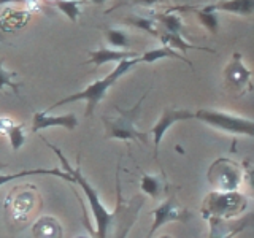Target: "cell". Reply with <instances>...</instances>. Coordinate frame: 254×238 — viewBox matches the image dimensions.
I'll list each match as a JSON object with an SVG mask.
<instances>
[{"mask_svg": "<svg viewBox=\"0 0 254 238\" xmlns=\"http://www.w3.org/2000/svg\"><path fill=\"white\" fill-rule=\"evenodd\" d=\"M45 143L54 151L56 156L59 157V161H61V164L64 165V169H65V172L70 175L71 178H73V182H76V184L84 190L86 198H87V202H89V205H91V210H92L94 219H95V229H92L89 224H86V229L92 234V238H107L110 222H111V221H115V213L108 211V210L105 208V206H103V203H102V200H100V197H99V194H97V190H95V189L89 184V181H87V179L83 177V173H81V170H79V167L73 169V167L70 165V162L67 161V157L62 154V151H61L58 146L51 145V143H48L46 140H45Z\"/></svg>", "mask_w": 254, "mask_h": 238, "instance_id": "1", "label": "cell"}, {"mask_svg": "<svg viewBox=\"0 0 254 238\" xmlns=\"http://www.w3.org/2000/svg\"><path fill=\"white\" fill-rule=\"evenodd\" d=\"M137 63H140V56H138V58H133V59H126V60L118 62L116 68L111 71V73H108L105 78L94 81L92 84L84 87L83 91L71 94V95H68V97H65V99H61L59 102H56L48 111H51V110L58 108V107H62V105H67V103H71V102L84 100L86 102V113H84V116L86 118H92L95 107H97L99 103L103 99H105V95H107L110 87L113 86L119 78L124 76L133 65H137Z\"/></svg>", "mask_w": 254, "mask_h": 238, "instance_id": "2", "label": "cell"}, {"mask_svg": "<svg viewBox=\"0 0 254 238\" xmlns=\"http://www.w3.org/2000/svg\"><path fill=\"white\" fill-rule=\"evenodd\" d=\"M42 206V197L34 184L14 186L5 200V218L13 232H18Z\"/></svg>", "mask_w": 254, "mask_h": 238, "instance_id": "3", "label": "cell"}, {"mask_svg": "<svg viewBox=\"0 0 254 238\" xmlns=\"http://www.w3.org/2000/svg\"><path fill=\"white\" fill-rule=\"evenodd\" d=\"M148 92L135 103V105L129 110H123L116 107L118 110V116L103 118V124H105V138L107 140H123V141H138L146 145L148 143V133L146 132H140L137 127H135V121L140 116L141 111V103L146 99Z\"/></svg>", "mask_w": 254, "mask_h": 238, "instance_id": "4", "label": "cell"}, {"mask_svg": "<svg viewBox=\"0 0 254 238\" xmlns=\"http://www.w3.org/2000/svg\"><path fill=\"white\" fill-rule=\"evenodd\" d=\"M248 206V197L242 192H219L214 190L205 197L202 205V213L205 219L218 218V219H230L240 214Z\"/></svg>", "mask_w": 254, "mask_h": 238, "instance_id": "5", "label": "cell"}, {"mask_svg": "<svg viewBox=\"0 0 254 238\" xmlns=\"http://www.w3.org/2000/svg\"><path fill=\"white\" fill-rule=\"evenodd\" d=\"M194 118L198 121L205 122L206 125L219 129L222 132L234 133V135H246V137H253L254 135V121L248 118L229 115L219 110H208L200 108L194 113Z\"/></svg>", "mask_w": 254, "mask_h": 238, "instance_id": "6", "label": "cell"}, {"mask_svg": "<svg viewBox=\"0 0 254 238\" xmlns=\"http://www.w3.org/2000/svg\"><path fill=\"white\" fill-rule=\"evenodd\" d=\"M208 179L219 192H232L240 187L243 181L242 167L230 159H216L208 170Z\"/></svg>", "mask_w": 254, "mask_h": 238, "instance_id": "7", "label": "cell"}, {"mask_svg": "<svg viewBox=\"0 0 254 238\" xmlns=\"http://www.w3.org/2000/svg\"><path fill=\"white\" fill-rule=\"evenodd\" d=\"M192 218H194L192 211H189L186 206H183L175 195H170L154 210V222L148 232V238H153V235L162 226H165L167 222L178 221V222H183V224H186V222Z\"/></svg>", "mask_w": 254, "mask_h": 238, "instance_id": "8", "label": "cell"}, {"mask_svg": "<svg viewBox=\"0 0 254 238\" xmlns=\"http://www.w3.org/2000/svg\"><path fill=\"white\" fill-rule=\"evenodd\" d=\"M116 187H118V205L115 211V221H118L116 238H124L130 230L132 224L137 219L140 208L145 205V197L135 195L129 203H124L121 195V186H119V177H116Z\"/></svg>", "mask_w": 254, "mask_h": 238, "instance_id": "9", "label": "cell"}, {"mask_svg": "<svg viewBox=\"0 0 254 238\" xmlns=\"http://www.w3.org/2000/svg\"><path fill=\"white\" fill-rule=\"evenodd\" d=\"M192 118H194V113H190L189 110H185V108H165L162 111L159 121L151 127V130H149V133L153 135V138H154V161L156 162L159 161V146H161V141L164 138V135L167 133V130H169L175 122L186 121V119H192Z\"/></svg>", "mask_w": 254, "mask_h": 238, "instance_id": "10", "label": "cell"}, {"mask_svg": "<svg viewBox=\"0 0 254 238\" xmlns=\"http://www.w3.org/2000/svg\"><path fill=\"white\" fill-rule=\"evenodd\" d=\"M50 127H64L67 130H75L78 127V118L73 113L64 116H53L46 111H35L34 121H32V132L37 133L38 130L50 129Z\"/></svg>", "mask_w": 254, "mask_h": 238, "instance_id": "11", "label": "cell"}, {"mask_svg": "<svg viewBox=\"0 0 254 238\" xmlns=\"http://www.w3.org/2000/svg\"><path fill=\"white\" fill-rule=\"evenodd\" d=\"M210 222V234L208 238H234L240 232L250 226L251 214H246L243 219L238 221H229V219H218L210 218L206 219Z\"/></svg>", "mask_w": 254, "mask_h": 238, "instance_id": "12", "label": "cell"}, {"mask_svg": "<svg viewBox=\"0 0 254 238\" xmlns=\"http://www.w3.org/2000/svg\"><path fill=\"white\" fill-rule=\"evenodd\" d=\"M224 78L227 86H230L232 89H238L243 91L245 86H250L251 83V70L246 68V65L243 63L242 56L235 53L232 60L229 62V65L224 70Z\"/></svg>", "mask_w": 254, "mask_h": 238, "instance_id": "13", "label": "cell"}, {"mask_svg": "<svg viewBox=\"0 0 254 238\" xmlns=\"http://www.w3.org/2000/svg\"><path fill=\"white\" fill-rule=\"evenodd\" d=\"M89 60L87 63H94L95 67H102L108 62H121L126 59L138 58L140 54L129 51V50H110V48H99V50L89 51Z\"/></svg>", "mask_w": 254, "mask_h": 238, "instance_id": "14", "label": "cell"}, {"mask_svg": "<svg viewBox=\"0 0 254 238\" xmlns=\"http://www.w3.org/2000/svg\"><path fill=\"white\" fill-rule=\"evenodd\" d=\"M32 234L35 238H62V226L53 216L38 218L32 226Z\"/></svg>", "mask_w": 254, "mask_h": 238, "instance_id": "15", "label": "cell"}, {"mask_svg": "<svg viewBox=\"0 0 254 238\" xmlns=\"http://www.w3.org/2000/svg\"><path fill=\"white\" fill-rule=\"evenodd\" d=\"M214 11H226L238 16H250L254 11V0H222L211 5Z\"/></svg>", "mask_w": 254, "mask_h": 238, "instance_id": "16", "label": "cell"}, {"mask_svg": "<svg viewBox=\"0 0 254 238\" xmlns=\"http://www.w3.org/2000/svg\"><path fill=\"white\" fill-rule=\"evenodd\" d=\"M164 58H170V59H177V60H181L185 62L186 65H189L192 68V63L190 60H188V58H185L183 54H180L178 51L172 50L170 46H161V48H154V50H149L146 51L143 56H140V62H145V63H153L159 59H164Z\"/></svg>", "mask_w": 254, "mask_h": 238, "instance_id": "17", "label": "cell"}, {"mask_svg": "<svg viewBox=\"0 0 254 238\" xmlns=\"http://www.w3.org/2000/svg\"><path fill=\"white\" fill-rule=\"evenodd\" d=\"M30 175H51V177H58L61 179H65V181H70L73 182V178L70 177L67 172H61L58 169H35V170H22L19 173H13V175H0V187L6 182L10 181H14V179H19V178H24V177H30Z\"/></svg>", "mask_w": 254, "mask_h": 238, "instance_id": "18", "label": "cell"}, {"mask_svg": "<svg viewBox=\"0 0 254 238\" xmlns=\"http://www.w3.org/2000/svg\"><path fill=\"white\" fill-rule=\"evenodd\" d=\"M161 40L165 46H170L172 50H180L181 53H188L189 50H197V51H206V53H214V50H210V48H202V46H195L192 43L186 42V40H183L181 34H164L161 35Z\"/></svg>", "mask_w": 254, "mask_h": 238, "instance_id": "19", "label": "cell"}, {"mask_svg": "<svg viewBox=\"0 0 254 238\" xmlns=\"http://www.w3.org/2000/svg\"><path fill=\"white\" fill-rule=\"evenodd\" d=\"M140 186L143 192L151 195L153 198H159L164 190H167V187H164V178H159L156 175H149V173H145L141 177Z\"/></svg>", "mask_w": 254, "mask_h": 238, "instance_id": "20", "label": "cell"}, {"mask_svg": "<svg viewBox=\"0 0 254 238\" xmlns=\"http://www.w3.org/2000/svg\"><path fill=\"white\" fill-rule=\"evenodd\" d=\"M197 16L203 26L208 29L211 34H216L219 29V19H218V13L213 10V6H205L203 10H198Z\"/></svg>", "mask_w": 254, "mask_h": 238, "instance_id": "21", "label": "cell"}, {"mask_svg": "<svg viewBox=\"0 0 254 238\" xmlns=\"http://www.w3.org/2000/svg\"><path fill=\"white\" fill-rule=\"evenodd\" d=\"M6 137L10 138V145L13 151H19L24 143H26V132H24V125L22 124H13L6 132Z\"/></svg>", "mask_w": 254, "mask_h": 238, "instance_id": "22", "label": "cell"}, {"mask_svg": "<svg viewBox=\"0 0 254 238\" xmlns=\"http://www.w3.org/2000/svg\"><path fill=\"white\" fill-rule=\"evenodd\" d=\"M58 10H61L71 22H76L79 18V0H58Z\"/></svg>", "mask_w": 254, "mask_h": 238, "instance_id": "23", "label": "cell"}, {"mask_svg": "<svg viewBox=\"0 0 254 238\" xmlns=\"http://www.w3.org/2000/svg\"><path fill=\"white\" fill-rule=\"evenodd\" d=\"M107 38L110 45H113L116 48H129L130 45V40H129V35L126 34L124 30H119V29H110L107 32Z\"/></svg>", "mask_w": 254, "mask_h": 238, "instance_id": "24", "label": "cell"}, {"mask_svg": "<svg viewBox=\"0 0 254 238\" xmlns=\"http://www.w3.org/2000/svg\"><path fill=\"white\" fill-rule=\"evenodd\" d=\"M18 75L16 71H10V70H5V67H3V59H0V91L3 89L5 86H8V87H11V89L18 94V89H19V86L21 84H18V83H14V76Z\"/></svg>", "mask_w": 254, "mask_h": 238, "instance_id": "25", "label": "cell"}, {"mask_svg": "<svg viewBox=\"0 0 254 238\" xmlns=\"http://www.w3.org/2000/svg\"><path fill=\"white\" fill-rule=\"evenodd\" d=\"M159 19L164 24V27L167 29L169 34H181L183 30V21L180 16L177 14H162L159 16Z\"/></svg>", "mask_w": 254, "mask_h": 238, "instance_id": "26", "label": "cell"}, {"mask_svg": "<svg viewBox=\"0 0 254 238\" xmlns=\"http://www.w3.org/2000/svg\"><path fill=\"white\" fill-rule=\"evenodd\" d=\"M126 22H129L130 26L133 27H138V29H143L145 32H148V34L154 35V37H161V34H159V30L156 27V24L153 19H148V18H129L126 19Z\"/></svg>", "mask_w": 254, "mask_h": 238, "instance_id": "27", "label": "cell"}, {"mask_svg": "<svg viewBox=\"0 0 254 238\" xmlns=\"http://www.w3.org/2000/svg\"><path fill=\"white\" fill-rule=\"evenodd\" d=\"M135 3H141V5H154L157 2H164V0H133Z\"/></svg>", "mask_w": 254, "mask_h": 238, "instance_id": "28", "label": "cell"}, {"mask_svg": "<svg viewBox=\"0 0 254 238\" xmlns=\"http://www.w3.org/2000/svg\"><path fill=\"white\" fill-rule=\"evenodd\" d=\"M27 0H0V5H5V3H26Z\"/></svg>", "mask_w": 254, "mask_h": 238, "instance_id": "29", "label": "cell"}, {"mask_svg": "<svg viewBox=\"0 0 254 238\" xmlns=\"http://www.w3.org/2000/svg\"><path fill=\"white\" fill-rule=\"evenodd\" d=\"M92 3H95V5H102V3H105L107 0H91Z\"/></svg>", "mask_w": 254, "mask_h": 238, "instance_id": "30", "label": "cell"}, {"mask_svg": "<svg viewBox=\"0 0 254 238\" xmlns=\"http://www.w3.org/2000/svg\"><path fill=\"white\" fill-rule=\"evenodd\" d=\"M6 167H8L6 164H3V162H0V169H6Z\"/></svg>", "mask_w": 254, "mask_h": 238, "instance_id": "31", "label": "cell"}, {"mask_svg": "<svg viewBox=\"0 0 254 238\" xmlns=\"http://www.w3.org/2000/svg\"><path fill=\"white\" fill-rule=\"evenodd\" d=\"M78 238H87V237H78Z\"/></svg>", "mask_w": 254, "mask_h": 238, "instance_id": "32", "label": "cell"}, {"mask_svg": "<svg viewBox=\"0 0 254 238\" xmlns=\"http://www.w3.org/2000/svg\"><path fill=\"white\" fill-rule=\"evenodd\" d=\"M161 238H170V237H161Z\"/></svg>", "mask_w": 254, "mask_h": 238, "instance_id": "33", "label": "cell"}]
</instances>
